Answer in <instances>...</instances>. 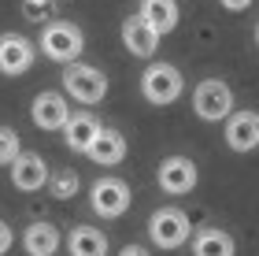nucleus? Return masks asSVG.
<instances>
[{
    "instance_id": "1",
    "label": "nucleus",
    "mask_w": 259,
    "mask_h": 256,
    "mask_svg": "<svg viewBox=\"0 0 259 256\" xmlns=\"http://www.w3.org/2000/svg\"><path fill=\"white\" fill-rule=\"evenodd\" d=\"M63 89L81 104H100L108 97V78H104V71H97V67H89V63H67Z\"/></svg>"
},
{
    "instance_id": "2",
    "label": "nucleus",
    "mask_w": 259,
    "mask_h": 256,
    "mask_svg": "<svg viewBox=\"0 0 259 256\" xmlns=\"http://www.w3.org/2000/svg\"><path fill=\"white\" fill-rule=\"evenodd\" d=\"M148 234L159 249H178V245L189 241L193 227H189V215H185L182 208H159V212L148 219Z\"/></svg>"
},
{
    "instance_id": "3",
    "label": "nucleus",
    "mask_w": 259,
    "mask_h": 256,
    "mask_svg": "<svg viewBox=\"0 0 259 256\" xmlns=\"http://www.w3.org/2000/svg\"><path fill=\"white\" fill-rule=\"evenodd\" d=\"M81 45L85 41H81V33L70 26V22H52V26L41 30V49L56 63H74L81 56Z\"/></svg>"
},
{
    "instance_id": "4",
    "label": "nucleus",
    "mask_w": 259,
    "mask_h": 256,
    "mask_svg": "<svg viewBox=\"0 0 259 256\" xmlns=\"http://www.w3.org/2000/svg\"><path fill=\"white\" fill-rule=\"evenodd\" d=\"M141 93H145L148 104H170V100H178V93H182V75H178V67H170V63H152L148 71L141 75Z\"/></svg>"
},
{
    "instance_id": "5",
    "label": "nucleus",
    "mask_w": 259,
    "mask_h": 256,
    "mask_svg": "<svg viewBox=\"0 0 259 256\" xmlns=\"http://www.w3.org/2000/svg\"><path fill=\"white\" fill-rule=\"evenodd\" d=\"M193 108L200 119H207V123H219V119H226L230 108H233V93L226 82H219V78H211V82H200L196 93H193Z\"/></svg>"
},
{
    "instance_id": "6",
    "label": "nucleus",
    "mask_w": 259,
    "mask_h": 256,
    "mask_svg": "<svg viewBox=\"0 0 259 256\" xmlns=\"http://www.w3.org/2000/svg\"><path fill=\"white\" fill-rule=\"evenodd\" d=\"M130 208V186L122 178H100L93 186V212L104 219H115Z\"/></svg>"
},
{
    "instance_id": "7",
    "label": "nucleus",
    "mask_w": 259,
    "mask_h": 256,
    "mask_svg": "<svg viewBox=\"0 0 259 256\" xmlns=\"http://www.w3.org/2000/svg\"><path fill=\"white\" fill-rule=\"evenodd\" d=\"M30 112H33V123H37L41 130H63L67 119H70V108H67L63 93H52V89L37 93Z\"/></svg>"
},
{
    "instance_id": "8",
    "label": "nucleus",
    "mask_w": 259,
    "mask_h": 256,
    "mask_svg": "<svg viewBox=\"0 0 259 256\" xmlns=\"http://www.w3.org/2000/svg\"><path fill=\"white\" fill-rule=\"evenodd\" d=\"M11 182L22 193H33L41 186H49V164L37 153H19V160L11 164Z\"/></svg>"
},
{
    "instance_id": "9",
    "label": "nucleus",
    "mask_w": 259,
    "mask_h": 256,
    "mask_svg": "<svg viewBox=\"0 0 259 256\" xmlns=\"http://www.w3.org/2000/svg\"><path fill=\"white\" fill-rule=\"evenodd\" d=\"M159 186L167 193H189L196 186V164L189 156H167L159 164Z\"/></svg>"
},
{
    "instance_id": "10",
    "label": "nucleus",
    "mask_w": 259,
    "mask_h": 256,
    "mask_svg": "<svg viewBox=\"0 0 259 256\" xmlns=\"http://www.w3.org/2000/svg\"><path fill=\"white\" fill-rule=\"evenodd\" d=\"M33 63V45L22 33H4L0 38V71L4 75H22Z\"/></svg>"
},
{
    "instance_id": "11",
    "label": "nucleus",
    "mask_w": 259,
    "mask_h": 256,
    "mask_svg": "<svg viewBox=\"0 0 259 256\" xmlns=\"http://www.w3.org/2000/svg\"><path fill=\"white\" fill-rule=\"evenodd\" d=\"M226 145L233 149V153H252V149L259 145V115H255V112H237V115H230Z\"/></svg>"
},
{
    "instance_id": "12",
    "label": "nucleus",
    "mask_w": 259,
    "mask_h": 256,
    "mask_svg": "<svg viewBox=\"0 0 259 256\" xmlns=\"http://www.w3.org/2000/svg\"><path fill=\"white\" fill-rule=\"evenodd\" d=\"M122 41H126V49L134 52V56H152V52L159 49V33L152 30L141 15L122 22Z\"/></svg>"
},
{
    "instance_id": "13",
    "label": "nucleus",
    "mask_w": 259,
    "mask_h": 256,
    "mask_svg": "<svg viewBox=\"0 0 259 256\" xmlns=\"http://www.w3.org/2000/svg\"><path fill=\"white\" fill-rule=\"evenodd\" d=\"M141 19L163 38L178 26V4L174 0H141Z\"/></svg>"
},
{
    "instance_id": "14",
    "label": "nucleus",
    "mask_w": 259,
    "mask_h": 256,
    "mask_svg": "<svg viewBox=\"0 0 259 256\" xmlns=\"http://www.w3.org/2000/svg\"><path fill=\"white\" fill-rule=\"evenodd\" d=\"M122 156H126V137L119 130H100L97 141L89 145V160H97V164H104V167L122 164Z\"/></svg>"
},
{
    "instance_id": "15",
    "label": "nucleus",
    "mask_w": 259,
    "mask_h": 256,
    "mask_svg": "<svg viewBox=\"0 0 259 256\" xmlns=\"http://www.w3.org/2000/svg\"><path fill=\"white\" fill-rule=\"evenodd\" d=\"M100 130L104 126L93 119V115H70L67 126H63V137H67V145L74 149V153H89V145L97 141Z\"/></svg>"
},
{
    "instance_id": "16",
    "label": "nucleus",
    "mask_w": 259,
    "mask_h": 256,
    "mask_svg": "<svg viewBox=\"0 0 259 256\" xmlns=\"http://www.w3.org/2000/svg\"><path fill=\"white\" fill-rule=\"evenodd\" d=\"M22 245H26L30 256H56V249H60V230L52 223H33V227H26V234H22Z\"/></svg>"
},
{
    "instance_id": "17",
    "label": "nucleus",
    "mask_w": 259,
    "mask_h": 256,
    "mask_svg": "<svg viewBox=\"0 0 259 256\" xmlns=\"http://www.w3.org/2000/svg\"><path fill=\"white\" fill-rule=\"evenodd\" d=\"M67 245H70V256H108V238L93 227H74Z\"/></svg>"
},
{
    "instance_id": "18",
    "label": "nucleus",
    "mask_w": 259,
    "mask_h": 256,
    "mask_svg": "<svg viewBox=\"0 0 259 256\" xmlns=\"http://www.w3.org/2000/svg\"><path fill=\"white\" fill-rule=\"evenodd\" d=\"M193 256H233V238L222 230H200L193 241Z\"/></svg>"
},
{
    "instance_id": "19",
    "label": "nucleus",
    "mask_w": 259,
    "mask_h": 256,
    "mask_svg": "<svg viewBox=\"0 0 259 256\" xmlns=\"http://www.w3.org/2000/svg\"><path fill=\"white\" fill-rule=\"evenodd\" d=\"M19 134L11 130V126H0V164H15L19 160Z\"/></svg>"
},
{
    "instance_id": "20",
    "label": "nucleus",
    "mask_w": 259,
    "mask_h": 256,
    "mask_svg": "<svg viewBox=\"0 0 259 256\" xmlns=\"http://www.w3.org/2000/svg\"><path fill=\"white\" fill-rule=\"evenodd\" d=\"M78 193V174L74 171H60L52 174V197H60V201H67V197Z\"/></svg>"
},
{
    "instance_id": "21",
    "label": "nucleus",
    "mask_w": 259,
    "mask_h": 256,
    "mask_svg": "<svg viewBox=\"0 0 259 256\" xmlns=\"http://www.w3.org/2000/svg\"><path fill=\"white\" fill-rule=\"evenodd\" d=\"M11 249V227L8 223H0V256H4Z\"/></svg>"
},
{
    "instance_id": "22",
    "label": "nucleus",
    "mask_w": 259,
    "mask_h": 256,
    "mask_svg": "<svg viewBox=\"0 0 259 256\" xmlns=\"http://www.w3.org/2000/svg\"><path fill=\"white\" fill-rule=\"evenodd\" d=\"M219 4H222V8H230V11H244V8L252 4V0H219Z\"/></svg>"
},
{
    "instance_id": "23",
    "label": "nucleus",
    "mask_w": 259,
    "mask_h": 256,
    "mask_svg": "<svg viewBox=\"0 0 259 256\" xmlns=\"http://www.w3.org/2000/svg\"><path fill=\"white\" fill-rule=\"evenodd\" d=\"M119 256H148V249H145V245H126Z\"/></svg>"
},
{
    "instance_id": "24",
    "label": "nucleus",
    "mask_w": 259,
    "mask_h": 256,
    "mask_svg": "<svg viewBox=\"0 0 259 256\" xmlns=\"http://www.w3.org/2000/svg\"><path fill=\"white\" fill-rule=\"evenodd\" d=\"M45 4H49V0H26V8H30V11H41Z\"/></svg>"
},
{
    "instance_id": "25",
    "label": "nucleus",
    "mask_w": 259,
    "mask_h": 256,
    "mask_svg": "<svg viewBox=\"0 0 259 256\" xmlns=\"http://www.w3.org/2000/svg\"><path fill=\"white\" fill-rule=\"evenodd\" d=\"M255 38H259V30H255Z\"/></svg>"
}]
</instances>
